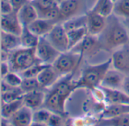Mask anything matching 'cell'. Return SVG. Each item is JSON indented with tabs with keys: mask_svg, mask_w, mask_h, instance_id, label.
<instances>
[{
	"mask_svg": "<svg viewBox=\"0 0 129 126\" xmlns=\"http://www.w3.org/2000/svg\"><path fill=\"white\" fill-rule=\"evenodd\" d=\"M98 37L102 49L107 51H115L129 41L126 27L114 14L107 17L106 27Z\"/></svg>",
	"mask_w": 129,
	"mask_h": 126,
	"instance_id": "obj_1",
	"label": "cell"
},
{
	"mask_svg": "<svg viewBox=\"0 0 129 126\" xmlns=\"http://www.w3.org/2000/svg\"><path fill=\"white\" fill-rule=\"evenodd\" d=\"M111 65V58L98 65H87L83 69L79 79L78 81H75L76 89L87 88L94 91L99 87Z\"/></svg>",
	"mask_w": 129,
	"mask_h": 126,
	"instance_id": "obj_2",
	"label": "cell"
},
{
	"mask_svg": "<svg viewBox=\"0 0 129 126\" xmlns=\"http://www.w3.org/2000/svg\"><path fill=\"white\" fill-rule=\"evenodd\" d=\"M11 71L18 74L34 65L42 63L36 56L35 48L19 47L11 52L8 60Z\"/></svg>",
	"mask_w": 129,
	"mask_h": 126,
	"instance_id": "obj_3",
	"label": "cell"
},
{
	"mask_svg": "<svg viewBox=\"0 0 129 126\" xmlns=\"http://www.w3.org/2000/svg\"><path fill=\"white\" fill-rule=\"evenodd\" d=\"M83 56L79 53L69 50L61 52L52 66L60 76H64L76 72Z\"/></svg>",
	"mask_w": 129,
	"mask_h": 126,
	"instance_id": "obj_4",
	"label": "cell"
},
{
	"mask_svg": "<svg viewBox=\"0 0 129 126\" xmlns=\"http://www.w3.org/2000/svg\"><path fill=\"white\" fill-rule=\"evenodd\" d=\"M36 49V54L39 60L45 65H52L60 55L59 52L45 37H39Z\"/></svg>",
	"mask_w": 129,
	"mask_h": 126,
	"instance_id": "obj_5",
	"label": "cell"
},
{
	"mask_svg": "<svg viewBox=\"0 0 129 126\" xmlns=\"http://www.w3.org/2000/svg\"><path fill=\"white\" fill-rule=\"evenodd\" d=\"M45 37L59 52H64L69 51L67 32L63 24L57 23L53 29Z\"/></svg>",
	"mask_w": 129,
	"mask_h": 126,
	"instance_id": "obj_6",
	"label": "cell"
},
{
	"mask_svg": "<svg viewBox=\"0 0 129 126\" xmlns=\"http://www.w3.org/2000/svg\"><path fill=\"white\" fill-rule=\"evenodd\" d=\"M101 49L102 47L98 37L87 34L79 44H77L70 50L79 53L84 57V56L96 54Z\"/></svg>",
	"mask_w": 129,
	"mask_h": 126,
	"instance_id": "obj_7",
	"label": "cell"
},
{
	"mask_svg": "<svg viewBox=\"0 0 129 126\" xmlns=\"http://www.w3.org/2000/svg\"><path fill=\"white\" fill-rule=\"evenodd\" d=\"M112 59V65L114 68L129 75V45L125 44L116 49Z\"/></svg>",
	"mask_w": 129,
	"mask_h": 126,
	"instance_id": "obj_8",
	"label": "cell"
},
{
	"mask_svg": "<svg viewBox=\"0 0 129 126\" xmlns=\"http://www.w3.org/2000/svg\"><path fill=\"white\" fill-rule=\"evenodd\" d=\"M66 101L67 100L61 97L57 93L51 89L45 97L43 107L53 113L64 117L66 116Z\"/></svg>",
	"mask_w": 129,
	"mask_h": 126,
	"instance_id": "obj_9",
	"label": "cell"
},
{
	"mask_svg": "<svg viewBox=\"0 0 129 126\" xmlns=\"http://www.w3.org/2000/svg\"><path fill=\"white\" fill-rule=\"evenodd\" d=\"M86 14L88 34L98 37L106 27L107 17L91 9L88 11Z\"/></svg>",
	"mask_w": 129,
	"mask_h": 126,
	"instance_id": "obj_10",
	"label": "cell"
},
{
	"mask_svg": "<svg viewBox=\"0 0 129 126\" xmlns=\"http://www.w3.org/2000/svg\"><path fill=\"white\" fill-rule=\"evenodd\" d=\"M1 28L2 31L20 36L23 31V25L20 22L17 14L14 11L1 14Z\"/></svg>",
	"mask_w": 129,
	"mask_h": 126,
	"instance_id": "obj_11",
	"label": "cell"
},
{
	"mask_svg": "<svg viewBox=\"0 0 129 126\" xmlns=\"http://www.w3.org/2000/svg\"><path fill=\"white\" fill-rule=\"evenodd\" d=\"M33 110L23 106L9 119V122L14 126H29L33 125Z\"/></svg>",
	"mask_w": 129,
	"mask_h": 126,
	"instance_id": "obj_12",
	"label": "cell"
},
{
	"mask_svg": "<svg viewBox=\"0 0 129 126\" xmlns=\"http://www.w3.org/2000/svg\"><path fill=\"white\" fill-rule=\"evenodd\" d=\"M125 76L126 75L124 73L119 71L116 68H110L105 75L101 82V87L121 90Z\"/></svg>",
	"mask_w": 129,
	"mask_h": 126,
	"instance_id": "obj_13",
	"label": "cell"
},
{
	"mask_svg": "<svg viewBox=\"0 0 129 126\" xmlns=\"http://www.w3.org/2000/svg\"><path fill=\"white\" fill-rule=\"evenodd\" d=\"M106 101L109 104H129V96L120 89L99 87Z\"/></svg>",
	"mask_w": 129,
	"mask_h": 126,
	"instance_id": "obj_14",
	"label": "cell"
},
{
	"mask_svg": "<svg viewBox=\"0 0 129 126\" xmlns=\"http://www.w3.org/2000/svg\"><path fill=\"white\" fill-rule=\"evenodd\" d=\"M56 24L57 22L42 17H38L34 21H33L29 26H27V27L34 34H36L39 37H41L46 36L53 29Z\"/></svg>",
	"mask_w": 129,
	"mask_h": 126,
	"instance_id": "obj_15",
	"label": "cell"
},
{
	"mask_svg": "<svg viewBox=\"0 0 129 126\" xmlns=\"http://www.w3.org/2000/svg\"><path fill=\"white\" fill-rule=\"evenodd\" d=\"M45 97L46 94L42 91V89L26 93L23 95V105L30 108L33 111L36 110L43 106Z\"/></svg>",
	"mask_w": 129,
	"mask_h": 126,
	"instance_id": "obj_16",
	"label": "cell"
},
{
	"mask_svg": "<svg viewBox=\"0 0 129 126\" xmlns=\"http://www.w3.org/2000/svg\"><path fill=\"white\" fill-rule=\"evenodd\" d=\"M60 75L56 71L52 65H47L37 76L41 87L48 88L52 87L58 80Z\"/></svg>",
	"mask_w": 129,
	"mask_h": 126,
	"instance_id": "obj_17",
	"label": "cell"
},
{
	"mask_svg": "<svg viewBox=\"0 0 129 126\" xmlns=\"http://www.w3.org/2000/svg\"><path fill=\"white\" fill-rule=\"evenodd\" d=\"M17 14L23 27L29 26L33 21L39 17L37 9L32 2H29L23 5Z\"/></svg>",
	"mask_w": 129,
	"mask_h": 126,
	"instance_id": "obj_18",
	"label": "cell"
},
{
	"mask_svg": "<svg viewBox=\"0 0 129 126\" xmlns=\"http://www.w3.org/2000/svg\"><path fill=\"white\" fill-rule=\"evenodd\" d=\"M62 20L76 16L79 7V0H63L58 2Z\"/></svg>",
	"mask_w": 129,
	"mask_h": 126,
	"instance_id": "obj_19",
	"label": "cell"
},
{
	"mask_svg": "<svg viewBox=\"0 0 129 126\" xmlns=\"http://www.w3.org/2000/svg\"><path fill=\"white\" fill-rule=\"evenodd\" d=\"M2 49L8 52H11L19 47H21V42L20 36L7 33L2 30Z\"/></svg>",
	"mask_w": 129,
	"mask_h": 126,
	"instance_id": "obj_20",
	"label": "cell"
},
{
	"mask_svg": "<svg viewBox=\"0 0 129 126\" xmlns=\"http://www.w3.org/2000/svg\"><path fill=\"white\" fill-rule=\"evenodd\" d=\"M129 113V104H109L103 111L101 119H110Z\"/></svg>",
	"mask_w": 129,
	"mask_h": 126,
	"instance_id": "obj_21",
	"label": "cell"
},
{
	"mask_svg": "<svg viewBox=\"0 0 129 126\" xmlns=\"http://www.w3.org/2000/svg\"><path fill=\"white\" fill-rule=\"evenodd\" d=\"M23 106V97L9 103H2L1 114L2 117L5 119H9L14 113H15L21 106Z\"/></svg>",
	"mask_w": 129,
	"mask_h": 126,
	"instance_id": "obj_22",
	"label": "cell"
},
{
	"mask_svg": "<svg viewBox=\"0 0 129 126\" xmlns=\"http://www.w3.org/2000/svg\"><path fill=\"white\" fill-rule=\"evenodd\" d=\"M20 37L21 46L24 48H36L39 40V37L31 32L27 27H23Z\"/></svg>",
	"mask_w": 129,
	"mask_h": 126,
	"instance_id": "obj_23",
	"label": "cell"
},
{
	"mask_svg": "<svg viewBox=\"0 0 129 126\" xmlns=\"http://www.w3.org/2000/svg\"><path fill=\"white\" fill-rule=\"evenodd\" d=\"M62 24L67 32L82 27H87V14L74 16L64 21Z\"/></svg>",
	"mask_w": 129,
	"mask_h": 126,
	"instance_id": "obj_24",
	"label": "cell"
},
{
	"mask_svg": "<svg viewBox=\"0 0 129 126\" xmlns=\"http://www.w3.org/2000/svg\"><path fill=\"white\" fill-rule=\"evenodd\" d=\"M114 5L113 0H98L91 10L107 17L113 14Z\"/></svg>",
	"mask_w": 129,
	"mask_h": 126,
	"instance_id": "obj_25",
	"label": "cell"
},
{
	"mask_svg": "<svg viewBox=\"0 0 129 126\" xmlns=\"http://www.w3.org/2000/svg\"><path fill=\"white\" fill-rule=\"evenodd\" d=\"M87 34H88L87 27H82V28L67 31V36L69 40V50L72 49L74 46L79 44Z\"/></svg>",
	"mask_w": 129,
	"mask_h": 126,
	"instance_id": "obj_26",
	"label": "cell"
},
{
	"mask_svg": "<svg viewBox=\"0 0 129 126\" xmlns=\"http://www.w3.org/2000/svg\"><path fill=\"white\" fill-rule=\"evenodd\" d=\"M32 2L36 8L39 17H43L48 11L58 5L57 0H36Z\"/></svg>",
	"mask_w": 129,
	"mask_h": 126,
	"instance_id": "obj_27",
	"label": "cell"
},
{
	"mask_svg": "<svg viewBox=\"0 0 129 126\" xmlns=\"http://www.w3.org/2000/svg\"><path fill=\"white\" fill-rule=\"evenodd\" d=\"M53 113L43 107V109H38L33 112V124L34 125H48L49 119Z\"/></svg>",
	"mask_w": 129,
	"mask_h": 126,
	"instance_id": "obj_28",
	"label": "cell"
},
{
	"mask_svg": "<svg viewBox=\"0 0 129 126\" xmlns=\"http://www.w3.org/2000/svg\"><path fill=\"white\" fill-rule=\"evenodd\" d=\"M99 123L100 125L129 126V113L110 119H101Z\"/></svg>",
	"mask_w": 129,
	"mask_h": 126,
	"instance_id": "obj_29",
	"label": "cell"
},
{
	"mask_svg": "<svg viewBox=\"0 0 129 126\" xmlns=\"http://www.w3.org/2000/svg\"><path fill=\"white\" fill-rule=\"evenodd\" d=\"M20 87L24 94L39 89H42L37 78H23Z\"/></svg>",
	"mask_w": 129,
	"mask_h": 126,
	"instance_id": "obj_30",
	"label": "cell"
},
{
	"mask_svg": "<svg viewBox=\"0 0 129 126\" xmlns=\"http://www.w3.org/2000/svg\"><path fill=\"white\" fill-rule=\"evenodd\" d=\"M113 14L118 17L129 18V0H117L114 5Z\"/></svg>",
	"mask_w": 129,
	"mask_h": 126,
	"instance_id": "obj_31",
	"label": "cell"
},
{
	"mask_svg": "<svg viewBox=\"0 0 129 126\" xmlns=\"http://www.w3.org/2000/svg\"><path fill=\"white\" fill-rule=\"evenodd\" d=\"M24 93L20 87H14L12 90L2 93V103H9L18 100L23 97Z\"/></svg>",
	"mask_w": 129,
	"mask_h": 126,
	"instance_id": "obj_32",
	"label": "cell"
},
{
	"mask_svg": "<svg viewBox=\"0 0 129 126\" xmlns=\"http://www.w3.org/2000/svg\"><path fill=\"white\" fill-rule=\"evenodd\" d=\"M48 65H45L43 63H39L36 65H33L32 67L29 68L28 69L23 71V72L20 73L19 75L23 78H37L39 74Z\"/></svg>",
	"mask_w": 129,
	"mask_h": 126,
	"instance_id": "obj_33",
	"label": "cell"
},
{
	"mask_svg": "<svg viewBox=\"0 0 129 126\" xmlns=\"http://www.w3.org/2000/svg\"><path fill=\"white\" fill-rule=\"evenodd\" d=\"M2 80H3L4 81H5L7 84H8L11 87H19L20 86V84H21L23 78L18 73L14 72V71H11L4 78H2Z\"/></svg>",
	"mask_w": 129,
	"mask_h": 126,
	"instance_id": "obj_34",
	"label": "cell"
},
{
	"mask_svg": "<svg viewBox=\"0 0 129 126\" xmlns=\"http://www.w3.org/2000/svg\"><path fill=\"white\" fill-rule=\"evenodd\" d=\"M13 11L16 13H17L19 11V10L23 6L25 5L26 3H28L29 2H30L29 0H9Z\"/></svg>",
	"mask_w": 129,
	"mask_h": 126,
	"instance_id": "obj_35",
	"label": "cell"
},
{
	"mask_svg": "<svg viewBox=\"0 0 129 126\" xmlns=\"http://www.w3.org/2000/svg\"><path fill=\"white\" fill-rule=\"evenodd\" d=\"M2 8H1V14H6L13 12L12 6L9 0H2Z\"/></svg>",
	"mask_w": 129,
	"mask_h": 126,
	"instance_id": "obj_36",
	"label": "cell"
},
{
	"mask_svg": "<svg viewBox=\"0 0 129 126\" xmlns=\"http://www.w3.org/2000/svg\"><path fill=\"white\" fill-rule=\"evenodd\" d=\"M61 122H62V116H59L57 114H55V113H52V115L49 119L48 125H60Z\"/></svg>",
	"mask_w": 129,
	"mask_h": 126,
	"instance_id": "obj_37",
	"label": "cell"
},
{
	"mask_svg": "<svg viewBox=\"0 0 129 126\" xmlns=\"http://www.w3.org/2000/svg\"><path fill=\"white\" fill-rule=\"evenodd\" d=\"M1 68H2V78H4L8 73H9L11 71V68H10V66H9V64L8 62V61H5V62H2V64H1Z\"/></svg>",
	"mask_w": 129,
	"mask_h": 126,
	"instance_id": "obj_38",
	"label": "cell"
},
{
	"mask_svg": "<svg viewBox=\"0 0 129 126\" xmlns=\"http://www.w3.org/2000/svg\"><path fill=\"white\" fill-rule=\"evenodd\" d=\"M121 90L129 96V75L125 76L124 81L122 83V86Z\"/></svg>",
	"mask_w": 129,
	"mask_h": 126,
	"instance_id": "obj_39",
	"label": "cell"
},
{
	"mask_svg": "<svg viewBox=\"0 0 129 126\" xmlns=\"http://www.w3.org/2000/svg\"><path fill=\"white\" fill-rule=\"evenodd\" d=\"M57 2H61V1H63V0H57Z\"/></svg>",
	"mask_w": 129,
	"mask_h": 126,
	"instance_id": "obj_40",
	"label": "cell"
},
{
	"mask_svg": "<svg viewBox=\"0 0 129 126\" xmlns=\"http://www.w3.org/2000/svg\"><path fill=\"white\" fill-rule=\"evenodd\" d=\"M30 2H35V1H36V0H29Z\"/></svg>",
	"mask_w": 129,
	"mask_h": 126,
	"instance_id": "obj_41",
	"label": "cell"
},
{
	"mask_svg": "<svg viewBox=\"0 0 129 126\" xmlns=\"http://www.w3.org/2000/svg\"><path fill=\"white\" fill-rule=\"evenodd\" d=\"M116 1H117V0H113V2H116Z\"/></svg>",
	"mask_w": 129,
	"mask_h": 126,
	"instance_id": "obj_42",
	"label": "cell"
}]
</instances>
